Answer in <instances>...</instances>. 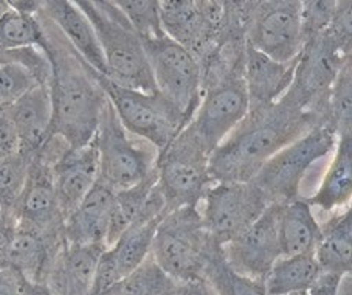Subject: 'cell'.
Listing matches in <instances>:
<instances>
[{
	"mask_svg": "<svg viewBox=\"0 0 352 295\" xmlns=\"http://www.w3.org/2000/svg\"><path fill=\"white\" fill-rule=\"evenodd\" d=\"M323 122H331L327 109L314 106L292 84L276 103L248 111L211 153V180L250 182L267 160Z\"/></svg>",
	"mask_w": 352,
	"mask_h": 295,
	"instance_id": "obj_1",
	"label": "cell"
},
{
	"mask_svg": "<svg viewBox=\"0 0 352 295\" xmlns=\"http://www.w3.org/2000/svg\"><path fill=\"white\" fill-rule=\"evenodd\" d=\"M39 14L47 45L42 52L50 63L48 92L52 100V135L72 148L94 142L107 96L95 78V70L70 47L59 30Z\"/></svg>",
	"mask_w": 352,
	"mask_h": 295,
	"instance_id": "obj_2",
	"label": "cell"
},
{
	"mask_svg": "<svg viewBox=\"0 0 352 295\" xmlns=\"http://www.w3.org/2000/svg\"><path fill=\"white\" fill-rule=\"evenodd\" d=\"M92 23L106 59L107 78L140 92H157L142 39L113 2L75 0Z\"/></svg>",
	"mask_w": 352,
	"mask_h": 295,
	"instance_id": "obj_3",
	"label": "cell"
},
{
	"mask_svg": "<svg viewBox=\"0 0 352 295\" xmlns=\"http://www.w3.org/2000/svg\"><path fill=\"white\" fill-rule=\"evenodd\" d=\"M221 249L205 232L197 206L180 207L163 216L151 256L174 281L204 280L211 255Z\"/></svg>",
	"mask_w": 352,
	"mask_h": 295,
	"instance_id": "obj_4",
	"label": "cell"
},
{
	"mask_svg": "<svg viewBox=\"0 0 352 295\" xmlns=\"http://www.w3.org/2000/svg\"><path fill=\"white\" fill-rule=\"evenodd\" d=\"M337 140L336 126L331 122L320 123L267 160L250 182L269 204L298 199L306 174L317 162L333 153Z\"/></svg>",
	"mask_w": 352,
	"mask_h": 295,
	"instance_id": "obj_5",
	"label": "cell"
},
{
	"mask_svg": "<svg viewBox=\"0 0 352 295\" xmlns=\"http://www.w3.org/2000/svg\"><path fill=\"white\" fill-rule=\"evenodd\" d=\"M94 144L98 153V182L113 191L135 186L155 171L159 151L129 134L109 101L101 112Z\"/></svg>",
	"mask_w": 352,
	"mask_h": 295,
	"instance_id": "obj_6",
	"label": "cell"
},
{
	"mask_svg": "<svg viewBox=\"0 0 352 295\" xmlns=\"http://www.w3.org/2000/svg\"><path fill=\"white\" fill-rule=\"evenodd\" d=\"M95 78L124 129L153 144L159 154L188 124L185 117L159 92L148 94L123 87L96 70Z\"/></svg>",
	"mask_w": 352,
	"mask_h": 295,
	"instance_id": "obj_7",
	"label": "cell"
},
{
	"mask_svg": "<svg viewBox=\"0 0 352 295\" xmlns=\"http://www.w3.org/2000/svg\"><path fill=\"white\" fill-rule=\"evenodd\" d=\"M210 154L186 128L157 159V185L165 199V215L199 206L211 184Z\"/></svg>",
	"mask_w": 352,
	"mask_h": 295,
	"instance_id": "obj_8",
	"label": "cell"
},
{
	"mask_svg": "<svg viewBox=\"0 0 352 295\" xmlns=\"http://www.w3.org/2000/svg\"><path fill=\"white\" fill-rule=\"evenodd\" d=\"M140 39L157 92L190 123L202 98V67L199 59L168 36Z\"/></svg>",
	"mask_w": 352,
	"mask_h": 295,
	"instance_id": "obj_9",
	"label": "cell"
},
{
	"mask_svg": "<svg viewBox=\"0 0 352 295\" xmlns=\"http://www.w3.org/2000/svg\"><path fill=\"white\" fill-rule=\"evenodd\" d=\"M269 206L252 182H214L197 207L205 232L222 249L250 227Z\"/></svg>",
	"mask_w": 352,
	"mask_h": 295,
	"instance_id": "obj_10",
	"label": "cell"
},
{
	"mask_svg": "<svg viewBox=\"0 0 352 295\" xmlns=\"http://www.w3.org/2000/svg\"><path fill=\"white\" fill-rule=\"evenodd\" d=\"M245 41L278 63L295 61L306 42L301 21V2H252Z\"/></svg>",
	"mask_w": 352,
	"mask_h": 295,
	"instance_id": "obj_11",
	"label": "cell"
},
{
	"mask_svg": "<svg viewBox=\"0 0 352 295\" xmlns=\"http://www.w3.org/2000/svg\"><path fill=\"white\" fill-rule=\"evenodd\" d=\"M250 111L242 75L226 78L202 89V98L185 128L211 153L232 134Z\"/></svg>",
	"mask_w": 352,
	"mask_h": 295,
	"instance_id": "obj_12",
	"label": "cell"
},
{
	"mask_svg": "<svg viewBox=\"0 0 352 295\" xmlns=\"http://www.w3.org/2000/svg\"><path fill=\"white\" fill-rule=\"evenodd\" d=\"M278 210L279 204H270L250 227L221 249L228 266L238 274L264 280L273 263L281 256Z\"/></svg>",
	"mask_w": 352,
	"mask_h": 295,
	"instance_id": "obj_13",
	"label": "cell"
},
{
	"mask_svg": "<svg viewBox=\"0 0 352 295\" xmlns=\"http://www.w3.org/2000/svg\"><path fill=\"white\" fill-rule=\"evenodd\" d=\"M17 224L33 227L47 234H63L64 218L59 210L53 182V166L34 155L25 188L13 210Z\"/></svg>",
	"mask_w": 352,
	"mask_h": 295,
	"instance_id": "obj_14",
	"label": "cell"
},
{
	"mask_svg": "<svg viewBox=\"0 0 352 295\" xmlns=\"http://www.w3.org/2000/svg\"><path fill=\"white\" fill-rule=\"evenodd\" d=\"M298 58L290 63H278L265 56L245 41L242 80H244L250 109L270 106L292 86Z\"/></svg>",
	"mask_w": 352,
	"mask_h": 295,
	"instance_id": "obj_15",
	"label": "cell"
},
{
	"mask_svg": "<svg viewBox=\"0 0 352 295\" xmlns=\"http://www.w3.org/2000/svg\"><path fill=\"white\" fill-rule=\"evenodd\" d=\"M96 180L98 153L94 142L82 148H69L53 165L54 191L64 219L80 206Z\"/></svg>",
	"mask_w": 352,
	"mask_h": 295,
	"instance_id": "obj_16",
	"label": "cell"
},
{
	"mask_svg": "<svg viewBox=\"0 0 352 295\" xmlns=\"http://www.w3.org/2000/svg\"><path fill=\"white\" fill-rule=\"evenodd\" d=\"M64 243V234H47L16 224L5 263L30 283H45L53 258Z\"/></svg>",
	"mask_w": 352,
	"mask_h": 295,
	"instance_id": "obj_17",
	"label": "cell"
},
{
	"mask_svg": "<svg viewBox=\"0 0 352 295\" xmlns=\"http://www.w3.org/2000/svg\"><path fill=\"white\" fill-rule=\"evenodd\" d=\"M106 245H60L48 269L45 283L58 295H90L96 264Z\"/></svg>",
	"mask_w": 352,
	"mask_h": 295,
	"instance_id": "obj_18",
	"label": "cell"
},
{
	"mask_svg": "<svg viewBox=\"0 0 352 295\" xmlns=\"http://www.w3.org/2000/svg\"><path fill=\"white\" fill-rule=\"evenodd\" d=\"M42 16H45L70 47L98 74L107 76L106 59L92 23L80 7L70 0H48L41 2Z\"/></svg>",
	"mask_w": 352,
	"mask_h": 295,
	"instance_id": "obj_19",
	"label": "cell"
},
{
	"mask_svg": "<svg viewBox=\"0 0 352 295\" xmlns=\"http://www.w3.org/2000/svg\"><path fill=\"white\" fill-rule=\"evenodd\" d=\"M115 193L96 180L80 206L64 219L63 234L67 244L106 245Z\"/></svg>",
	"mask_w": 352,
	"mask_h": 295,
	"instance_id": "obj_20",
	"label": "cell"
},
{
	"mask_svg": "<svg viewBox=\"0 0 352 295\" xmlns=\"http://www.w3.org/2000/svg\"><path fill=\"white\" fill-rule=\"evenodd\" d=\"M19 151L34 157L52 135V100L47 84H38L8 107Z\"/></svg>",
	"mask_w": 352,
	"mask_h": 295,
	"instance_id": "obj_21",
	"label": "cell"
},
{
	"mask_svg": "<svg viewBox=\"0 0 352 295\" xmlns=\"http://www.w3.org/2000/svg\"><path fill=\"white\" fill-rule=\"evenodd\" d=\"M352 196V134H338L329 166L323 176L317 193L309 197L312 208L324 213L337 215V210L348 208Z\"/></svg>",
	"mask_w": 352,
	"mask_h": 295,
	"instance_id": "obj_22",
	"label": "cell"
},
{
	"mask_svg": "<svg viewBox=\"0 0 352 295\" xmlns=\"http://www.w3.org/2000/svg\"><path fill=\"white\" fill-rule=\"evenodd\" d=\"M321 234V224L306 199L279 204L278 238L281 256L314 252Z\"/></svg>",
	"mask_w": 352,
	"mask_h": 295,
	"instance_id": "obj_23",
	"label": "cell"
},
{
	"mask_svg": "<svg viewBox=\"0 0 352 295\" xmlns=\"http://www.w3.org/2000/svg\"><path fill=\"white\" fill-rule=\"evenodd\" d=\"M321 272L336 276L351 275L352 269V210L332 215L321 224V234L314 249Z\"/></svg>",
	"mask_w": 352,
	"mask_h": 295,
	"instance_id": "obj_24",
	"label": "cell"
},
{
	"mask_svg": "<svg viewBox=\"0 0 352 295\" xmlns=\"http://www.w3.org/2000/svg\"><path fill=\"white\" fill-rule=\"evenodd\" d=\"M321 269L314 252L279 256L264 278L267 295H302L320 278Z\"/></svg>",
	"mask_w": 352,
	"mask_h": 295,
	"instance_id": "obj_25",
	"label": "cell"
},
{
	"mask_svg": "<svg viewBox=\"0 0 352 295\" xmlns=\"http://www.w3.org/2000/svg\"><path fill=\"white\" fill-rule=\"evenodd\" d=\"M155 185L157 166L155 171L144 179L143 182L115 193V204L111 215V222H109L106 248H111L117 243L121 234L146 212L149 197L153 195Z\"/></svg>",
	"mask_w": 352,
	"mask_h": 295,
	"instance_id": "obj_26",
	"label": "cell"
},
{
	"mask_svg": "<svg viewBox=\"0 0 352 295\" xmlns=\"http://www.w3.org/2000/svg\"><path fill=\"white\" fill-rule=\"evenodd\" d=\"M47 45V36L39 14H25L10 7L0 17V53L41 48Z\"/></svg>",
	"mask_w": 352,
	"mask_h": 295,
	"instance_id": "obj_27",
	"label": "cell"
},
{
	"mask_svg": "<svg viewBox=\"0 0 352 295\" xmlns=\"http://www.w3.org/2000/svg\"><path fill=\"white\" fill-rule=\"evenodd\" d=\"M204 280L216 295H267L264 280L238 274L228 266L222 250L217 249L206 264Z\"/></svg>",
	"mask_w": 352,
	"mask_h": 295,
	"instance_id": "obj_28",
	"label": "cell"
},
{
	"mask_svg": "<svg viewBox=\"0 0 352 295\" xmlns=\"http://www.w3.org/2000/svg\"><path fill=\"white\" fill-rule=\"evenodd\" d=\"M173 285L174 280L169 278L149 255L137 269L101 295H166Z\"/></svg>",
	"mask_w": 352,
	"mask_h": 295,
	"instance_id": "obj_29",
	"label": "cell"
},
{
	"mask_svg": "<svg viewBox=\"0 0 352 295\" xmlns=\"http://www.w3.org/2000/svg\"><path fill=\"white\" fill-rule=\"evenodd\" d=\"M32 160L33 157H28L21 151L5 154L0 157V204L11 216L25 188Z\"/></svg>",
	"mask_w": 352,
	"mask_h": 295,
	"instance_id": "obj_30",
	"label": "cell"
},
{
	"mask_svg": "<svg viewBox=\"0 0 352 295\" xmlns=\"http://www.w3.org/2000/svg\"><path fill=\"white\" fill-rule=\"evenodd\" d=\"M327 112L337 134L351 132L352 122V72L351 61L346 63L333 81L327 98Z\"/></svg>",
	"mask_w": 352,
	"mask_h": 295,
	"instance_id": "obj_31",
	"label": "cell"
},
{
	"mask_svg": "<svg viewBox=\"0 0 352 295\" xmlns=\"http://www.w3.org/2000/svg\"><path fill=\"white\" fill-rule=\"evenodd\" d=\"M113 3L129 21L140 38L166 36L160 22L159 0H113Z\"/></svg>",
	"mask_w": 352,
	"mask_h": 295,
	"instance_id": "obj_32",
	"label": "cell"
},
{
	"mask_svg": "<svg viewBox=\"0 0 352 295\" xmlns=\"http://www.w3.org/2000/svg\"><path fill=\"white\" fill-rule=\"evenodd\" d=\"M42 83L34 72L17 61L0 63V107H10L21 96Z\"/></svg>",
	"mask_w": 352,
	"mask_h": 295,
	"instance_id": "obj_33",
	"label": "cell"
},
{
	"mask_svg": "<svg viewBox=\"0 0 352 295\" xmlns=\"http://www.w3.org/2000/svg\"><path fill=\"white\" fill-rule=\"evenodd\" d=\"M337 8L338 2H301V21L305 39H311L329 28L333 16L337 13Z\"/></svg>",
	"mask_w": 352,
	"mask_h": 295,
	"instance_id": "obj_34",
	"label": "cell"
},
{
	"mask_svg": "<svg viewBox=\"0 0 352 295\" xmlns=\"http://www.w3.org/2000/svg\"><path fill=\"white\" fill-rule=\"evenodd\" d=\"M16 151H19V140L10 118L8 107H0V154L5 155Z\"/></svg>",
	"mask_w": 352,
	"mask_h": 295,
	"instance_id": "obj_35",
	"label": "cell"
},
{
	"mask_svg": "<svg viewBox=\"0 0 352 295\" xmlns=\"http://www.w3.org/2000/svg\"><path fill=\"white\" fill-rule=\"evenodd\" d=\"M0 295H25L23 278L8 266L0 267Z\"/></svg>",
	"mask_w": 352,
	"mask_h": 295,
	"instance_id": "obj_36",
	"label": "cell"
},
{
	"mask_svg": "<svg viewBox=\"0 0 352 295\" xmlns=\"http://www.w3.org/2000/svg\"><path fill=\"white\" fill-rule=\"evenodd\" d=\"M166 295H216L205 280L196 281H174Z\"/></svg>",
	"mask_w": 352,
	"mask_h": 295,
	"instance_id": "obj_37",
	"label": "cell"
},
{
	"mask_svg": "<svg viewBox=\"0 0 352 295\" xmlns=\"http://www.w3.org/2000/svg\"><path fill=\"white\" fill-rule=\"evenodd\" d=\"M23 292L25 295H58L47 283H30L25 278H23Z\"/></svg>",
	"mask_w": 352,
	"mask_h": 295,
	"instance_id": "obj_38",
	"label": "cell"
},
{
	"mask_svg": "<svg viewBox=\"0 0 352 295\" xmlns=\"http://www.w3.org/2000/svg\"><path fill=\"white\" fill-rule=\"evenodd\" d=\"M10 7L21 11L25 14H38L41 11V2H32V0H25V2H8Z\"/></svg>",
	"mask_w": 352,
	"mask_h": 295,
	"instance_id": "obj_39",
	"label": "cell"
},
{
	"mask_svg": "<svg viewBox=\"0 0 352 295\" xmlns=\"http://www.w3.org/2000/svg\"><path fill=\"white\" fill-rule=\"evenodd\" d=\"M5 224H17V222L13 216L5 212L2 204H0V226H5Z\"/></svg>",
	"mask_w": 352,
	"mask_h": 295,
	"instance_id": "obj_40",
	"label": "cell"
},
{
	"mask_svg": "<svg viewBox=\"0 0 352 295\" xmlns=\"http://www.w3.org/2000/svg\"><path fill=\"white\" fill-rule=\"evenodd\" d=\"M8 10H10V3L7 0H0V17H2L3 13H7Z\"/></svg>",
	"mask_w": 352,
	"mask_h": 295,
	"instance_id": "obj_41",
	"label": "cell"
},
{
	"mask_svg": "<svg viewBox=\"0 0 352 295\" xmlns=\"http://www.w3.org/2000/svg\"><path fill=\"white\" fill-rule=\"evenodd\" d=\"M2 61H11L8 52L7 53H0V63H2Z\"/></svg>",
	"mask_w": 352,
	"mask_h": 295,
	"instance_id": "obj_42",
	"label": "cell"
},
{
	"mask_svg": "<svg viewBox=\"0 0 352 295\" xmlns=\"http://www.w3.org/2000/svg\"><path fill=\"white\" fill-rule=\"evenodd\" d=\"M0 157H2V154H0Z\"/></svg>",
	"mask_w": 352,
	"mask_h": 295,
	"instance_id": "obj_43",
	"label": "cell"
}]
</instances>
